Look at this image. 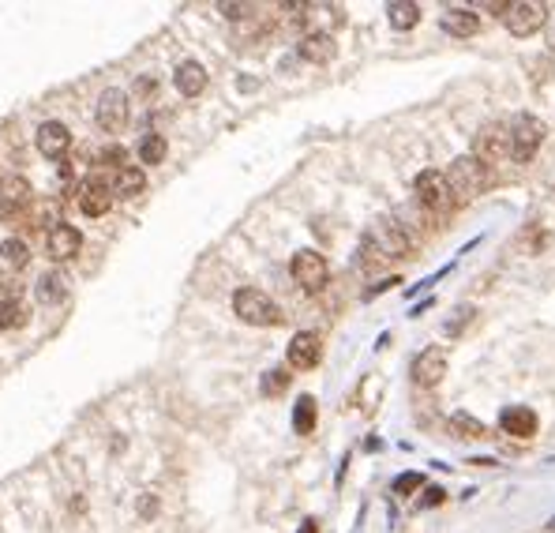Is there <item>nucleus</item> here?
<instances>
[{
    "instance_id": "obj_1",
    "label": "nucleus",
    "mask_w": 555,
    "mask_h": 533,
    "mask_svg": "<svg viewBox=\"0 0 555 533\" xmlns=\"http://www.w3.org/2000/svg\"><path fill=\"white\" fill-rule=\"evenodd\" d=\"M447 184H451V192H454L458 203H469V199H477L481 192H488L491 169L481 166L473 154H462V158H454L451 169H447Z\"/></svg>"
},
{
    "instance_id": "obj_2",
    "label": "nucleus",
    "mask_w": 555,
    "mask_h": 533,
    "mask_svg": "<svg viewBox=\"0 0 555 533\" xmlns=\"http://www.w3.org/2000/svg\"><path fill=\"white\" fill-rule=\"evenodd\" d=\"M233 312H236V316H241L244 323H251V327H274V323H281L278 305H274L263 290H251V286H244V290L233 293Z\"/></svg>"
},
{
    "instance_id": "obj_3",
    "label": "nucleus",
    "mask_w": 555,
    "mask_h": 533,
    "mask_svg": "<svg viewBox=\"0 0 555 533\" xmlns=\"http://www.w3.org/2000/svg\"><path fill=\"white\" fill-rule=\"evenodd\" d=\"M413 192H417V207H424L428 214H447L454 207V192L447 184V174H436V169H424V174L413 181Z\"/></svg>"
},
{
    "instance_id": "obj_4",
    "label": "nucleus",
    "mask_w": 555,
    "mask_h": 533,
    "mask_svg": "<svg viewBox=\"0 0 555 533\" xmlns=\"http://www.w3.org/2000/svg\"><path fill=\"white\" fill-rule=\"evenodd\" d=\"M368 241H372L387 259H409V256H413V248H417V241L402 229L398 218H379V222L368 229Z\"/></svg>"
},
{
    "instance_id": "obj_5",
    "label": "nucleus",
    "mask_w": 555,
    "mask_h": 533,
    "mask_svg": "<svg viewBox=\"0 0 555 533\" xmlns=\"http://www.w3.org/2000/svg\"><path fill=\"white\" fill-rule=\"evenodd\" d=\"M506 154H511V128H506V124H484V128L473 135V158L481 166L496 169Z\"/></svg>"
},
{
    "instance_id": "obj_6",
    "label": "nucleus",
    "mask_w": 555,
    "mask_h": 533,
    "mask_svg": "<svg viewBox=\"0 0 555 533\" xmlns=\"http://www.w3.org/2000/svg\"><path fill=\"white\" fill-rule=\"evenodd\" d=\"M544 143V124L533 113H521L511 124V158L514 162H533V154Z\"/></svg>"
},
{
    "instance_id": "obj_7",
    "label": "nucleus",
    "mask_w": 555,
    "mask_h": 533,
    "mask_svg": "<svg viewBox=\"0 0 555 533\" xmlns=\"http://www.w3.org/2000/svg\"><path fill=\"white\" fill-rule=\"evenodd\" d=\"M503 19L514 38H529L548 23V4H541V0H514Z\"/></svg>"
},
{
    "instance_id": "obj_8",
    "label": "nucleus",
    "mask_w": 555,
    "mask_h": 533,
    "mask_svg": "<svg viewBox=\"0 0 555 533\" xmlns=\"http://www.w3.org/2000/svg\"><path fill=\"white\" fill-rule=\"evenodd\" d=\"M293 278L308 293H320L327 286V278H330V266H327V259L320 252H297L293 256Z\"/></svg>"
},
{
    "instance_id": "obj_9",
    "label": "nucleus",
    "mask_w": 555,
    "mask_h": 533,
    "mask_svg": "<svg viewBox=\"0 0 555 533\" xmlns=\"http://www.w3.org/2000/svg\"><path fill=\"white\" fill-rule=\"evenodd\" d=\"M94 117H98V124L105 132H120L124 124H128V94H124V90H105L98 98Z\"/></svg>"
},
{
    "instance_id": "obj_10",
    "label": "nucleus",
    "mask_w": 555,
    "mask_h": 533,
    "mask_svg": "<svg viewBox=\"0 0 555 533\" xmlns=\"http://www.w3.org/2000/svg\"><path fill=\"white\" fill-rule=\"evenodd\" d=\"M30 203V184L23 177H0V218H19Z\"/></svg>"
},
{
    "instance_id": "obj_11",
    "label": "nucleus",
    "mask_w": 555,
    "mask_h": 533,
    "mask_svg": "<svg viewBox=\"0 0 555 533\" xmlns=\"http://www.w3.org/2000/svg\"><path fill=\"white\" fill-rule=\"evenodd\" d=\"M35 143H38V151L45 154V158H65L68 147H72V132L60 120H45L38 128V135H35Z\"/></svg>"
},
{
    "instance_id": "obj_12",
    "label": "nucleus",
    "mask_w": 555,
    "mask_h": 533,
    "mask_svg": "<svg viewBox=\"0 0 555 533\" xmlns=\"http://www.w3.org/2000/svg\"><path fill=\"white\" fill-rule=\"evenodd\" d=\"M109 207H113V184H105L102 177H94L83 184V196H79V211L87 218H102Z\"/></svg>"
},
{
    "instance_id": "obj_13",
    "label": "nucleus",
    "mask_w": 555,
    "mask_h": 533,
    "mask_svg": "<svg viewBox=\"0 0 555 533\" xmlns=\"http://www.w3.org/2000/svg\"><path fill=\"white\" fill-rule=\"evenodd\" d=\"M447 372V353L443 350H424L417 360H413V383L417 387H436Z\"/></svg>"
},
{
    "instance_id": "obj_14",
    "label": "nucleus",
    "mask_w": 555,
    "mask_h": 533,
    "mask_svg": "<svg viewBox=\"0 0 555 533\" xmlns=\"http://www.w3.org/2000/svg\"><path fill=\"white\" fill-rule=\"evenodd\" d=\"M320 357H323L320 335L300 331V335L289 342V365H293V368H315V365H320Z\"/></svg>"
},
{
    "instance_id": "obj_15",
    "label": "nucleus",
    "mask_w": 555,
    "mask_h": 533,
    "mask_svg": "<svg viewBox=\"0 0 555 533\" xmlns=\"http://www.w3.org/2000/svg\"><path fill=\"white\" fill-rule=\"evenodd\" d=\"M79 244H83V237H79V229L75 226H65V222H57L50 229V237H45V252H50L53 259H72L79 252Z\"/></svg>"
},
{
    "instance_id": "obj_16",
    "label": "nucleus",
    "mask_w": 555,
    "mask_h": 533,
    "mask_svg": "<svg viewBox=\"0 0 555 533\" xmlns=\"http://www.w3.org/2000/svg\"><path fill=\"white\" fill-rule=\"evenodd\" d=\"M499 425H503V432L518 436V440H533L536 436V413L526 410V406H506V410L499 413Z\"/></svg>"
},
{
    "instance_id": "obj_17",
    "label": "nucleus",
    "mask_w": 555,
    "mask_h": 533,
    "mask_svg": "<svg viewBox=\"0 0 555 533\" xmlns=\"http://www.w3.org/2000/svg\"><path fill=\"white\" fill-rule=\"evenodd\" d=\"M477 27H481V19H477V12H469V8H447L443 12V30L454 35V38H473L477 35Z\"/></svg>"
},
{
    "instance_id": "obj_18",
    "label": "nucleus",
    "mask_w": 555,
    "mask_h": 533,
    "mask_svg": "<svg viewBox=\"0 0 555 533\" xmlns=\"http://www.w3.org/2000/svg\"><path fill=\"white\" fill-rule=\"evenodd\" d=\"M173 80H177V90L184 98H196V94H203V87H207V72H203L199 60H184Z\"/></svg>"
},
{
    "instance_id": "obj_19",
    "label": "nucleus",
    "mask_w": 555,
    "mask_h": 533,
    "mask_svg": "<svg viewBox=\"0 0 555 533\" xmlns=\"http://www.w3.org/2000/svg\"><path fill=\"white\" fill-rule=\"evenodd\" d=\"M35 297H38V305H60L68 297V278L60 274V271H50V274H42L38 278V286H35Z\"/></svg>"
},
{
    "instance_id": "obj_20",
    "label": "nucleus",
    "mask_w": 555,
    "mask_h": 533,
    "mask_svg": "<svg viewBox=\"0 0 555 533\" xmlns=\"http://www.w3.org/2000/svg\"><path fill=\"white\" fill-rule=\"evenodd\" d=\"M27 263H30V248L19 237L0 244V274H15V271H23Z\"/></svg>"
},
{
    "instance_id": "obj_21",
    "label": "nucleus",
    "mask_w": 555,
    "mask_h": 533,
    "mask_svg": "<svg viewBox=\"0 0 555 533\" xmlns=\"http://www.w3.org/2000/svg\"><path fill=\"white\" fill-rule=\"evenodd\" d=\"M335 50H338V45H335V38H330V35H308L304 42H300V57L312 60V65H327V60L335 57Z\"/></svg>"
},
{
    "instance_id": "obj_22",
    "label": "nucleus",
    "mask_w": 555,
    "mask_h": 533,
    "mask_svg": "<svg viewBox=\"0 0 555 533\" xmlns=\"http://www.w3.org/2000/svg\"><path fill=\"white\" fill-rule=\"evenodd\" d=\"M143 184H147V177H143V169L124 166L120 174H117V181H113V196L132 199V196H139V192H143Z\"/></svg>"
},
{
    "instance_id": "obj_23",
    "label": "nucleus",
    "mask_w": 555,
    "mask_h": 533,
    "mask_svg": "<svg viewBox=\"0 0 555 533\" xmlns=\"http://www.w3.org/2000/svg\"><path fill=\"white\" fill-rule=\"evenodd\" d=\"M293 429L300 436H312L315 432V398L312 395H300L297 410H293Z\"/></svg>"
},
{
    "instance_id": "obj_24",
    "label": "nucleus",
    "mask_w": 555,
    "mask_h": 533,
    "mask_svg": "<svg viewBox=\"0 0 555 533\" xmlns=\"http://www.w3.org/2000/svg\"><path fill=\"white\" fill-rule=\"evenodd\" d=\"M387 19H390L394 30H409V27L420 23V8L417 4H402V0H398V4L387 8Z\"/></svg>"
},
{
    "instance_id": "obj_25",
    "label": "nucleus",
    "mask_w": 555,
    "mask_h": 533,
    "mask_svg": "<svg viewBox=\"0 0 555 533\" xmlns=\"http://www.w3.org/2000/svg\"><path fill=\"white\" fill-rule=\"evenodd\" d=\"M27 323V312L19 301H0V331H15Z\"/></svg>"
},
{
    "instance_id": "obj_26",
    "label": "nucleus",
    "mask_w": 555,
    "mask_h": 533,
    "mask_svg": "<svg viewBox=\"0 0 555 533\" xmlns=\"http://www.w3.org/2000/svg\"><path fill=\"white\" fill-rule=\"evenodd\" d=\"M139 158L150 162V166H158V162L166 158V139H162V135H147V139L139 143Z\"/></svg>"
},
{
    "instance_id": "obj_27",
    "label": "nucleus",
    "mask_w": 555,
    "mask_h": 533,
    "mask_svg": "<svg viewBox=\"0 0 555 533\" xmlns=\"http://www.w3.org/2000/svg\"><path fill=\"white\" fill-rule=\"evenodd\" d=\"M387 263H390V259L379 252V248H375L368 237H364V244H360V266H364V271L372 274V271H379V266H387Z\"/></svg>"
},
{
    "instance_id": "obj_28",
    "label": "nucleus",
    "mask_w": 555,
    "mask_h": 533,
    "mask_svg": "<svg viewBox=\"0 0 555 533\" xmlns=\"http://www.w3.org/2000/svg\"><path fill=\"white\" fill-rule=\"evenodd\" d=\"M289 387V372H281V368H271L263 375V395H281V390Z\"/></svg>"
},
{
    "instance_id": "obj_29",
    "label": "nucleus",
    "mask_w": 555,
    "mask_h": 533,
    "mask_svg": "<svg viewBox=\"0 0 555 533\" xmlns=\"http://www.w3.org/2000/svg\"><path fill=\"white\" fill-rule=\"evenodd\" d=\"M454 432L466 436V440H481L484 425H481V421H473V417H466V413H458V417H454Z\"/></svg>"
},
{
    "instance_id": "obj_30",
    "label": "nucleus",
    "mask_w": 555,
    "mask_h": 533,
    "mask_svg": "<svg viewBox=\"0 0 555 533\" xmlns=\"http://www.w3.org/2000/svg\"><path fill=\"white\" fill-rule=\"evenodd\" d=\"M124 158H128V151H124V147H105V151L98 154V162H102V166H113L117 174L124 169Z\"/></svg>"
},
{
    "instance_id": "obj_31",
    "label": "nucleus",
    "mask_w": 555,
    "mask_h": 533,
    "mask_svg": "<svg viewBox=\"0 0 555 533\" xmlns=\"http://www.w3.org/2000/svg\"><path fill=\"white\" fill-rule=\"evenodd\" d=\"M420 484H424V477H420V474H405V477L394 481V492H398V496H409L413 489H420Z\"/></svg>"
},
{
    "instance_id": "obj_32",
    "label": "nucleus",
    "mask_w": 555,
    "mask_h": 533,
    "mask_svg": "<svg viewBox=\"0 0 555 533\" xmlns=\"http://www.w3.org/2000/svg\"><path fill=\"white\" fill-rule=\"evenodd\" d=\"M221 15L226 19H248V15H256V4H221Z\"/></svg>"
},
{
    "instance_id": "obj_33",
    "label": "nucleus",
    "mask_w": 555,
    "mask_h": 533,
    "mask_svg": "<svg viewBox=\"0 0 555 533\" xmlns=\"http://www.w3.org/2000/svg\"><path fill=\"white\" fill-rule=\"evenodd\" d=\"M139 511H143V514H154V499L143 496V499H139Z\"/></svg>"
},
{
    "instance_id": "obj_34",
    "label": "nucleus",
    "mask_w": 555,
    "mask_h": 533,
    "mask_svg": "<svg viewBox=\"0 0 555 533\" xmlns=\"http://www.w3.org/2000/svg\"><path fill=\"white\" fill-rule=\"evenodd\" d=\"M300 533H320V526H315V522H312V519H308V522H304V526H300Z\"/></svg>"
},
{
    "instance_id": "obj_35",
    "label": "nucleus",
    "mask_w": 555,
    "mask_h": 533,
    "mask_svg": "<svg viewBox=\"0 0 555 533\" xmlns=\"http://www.w3.org/2000/svg\"><path fill=\"white\" fill-rule=\"evenodd\" d=\"M551 529H555V519H551Z\"/></svg>"
}]
</instances>
